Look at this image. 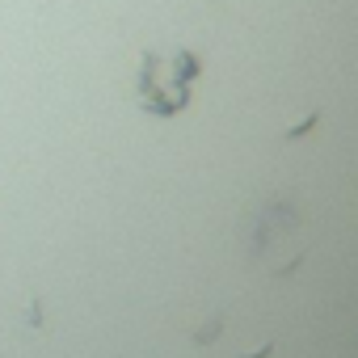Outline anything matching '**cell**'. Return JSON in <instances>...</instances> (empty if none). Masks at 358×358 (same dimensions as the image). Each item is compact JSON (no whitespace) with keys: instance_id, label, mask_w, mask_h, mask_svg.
<instances>
[{"instance_id":"cell-1","label":"cell","mask_w":358,"mask_h":358,"mask_svg":"<svg viewBox=\"0 0 358 358\" xmlns=\"http://www.w3.org/2000/svg\"><path fill=\"white\" fill-rule=\"evenodd\" d=\"M202 68H198V60L194 55H181L177 60H143V80H139V93H143V106L152 110V114H161V118H169V114H177V110H186V101H190V80L198 76Z\"/></svg>"}]
</instances>
